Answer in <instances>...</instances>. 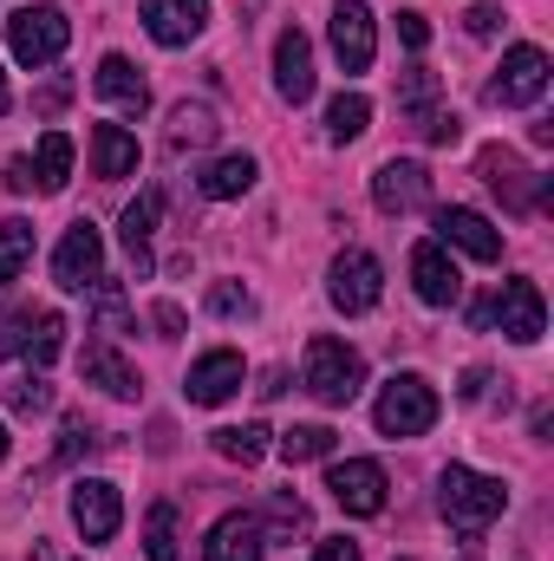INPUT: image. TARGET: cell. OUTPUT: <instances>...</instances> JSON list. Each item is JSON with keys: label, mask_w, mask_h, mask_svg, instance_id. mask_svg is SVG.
Wrapping results in <instances>:
<instances>
[{"label": "cell", "mask_w": 554, "mask_h": 561, "mask_svg": "<svg viewBox=\"0 0 554 561\" xmlns=\"http://www.w3.org/2000/svg\"><path fill=\"white\" fill-rule=\"evenodd\" d=\"M399 39H405L412 53H424V46H430V20H424V13H399Z\"/></svg>", "instance_id": "39"}, {"label": "cell", "mask_w": 554, "mask_h": 561, "mask_svg": "<svg viewBox=\"0 0 554 561\" xmlns=\"http://www.w3.org/2000/svg\"><path fill=\"white\" fill-rule=\"evenodd\" d=\"M372 203L385 209V216H412L430 203V170L412 163V157H392V163H379V176H372Z\"/></svg>", "instance_id": "11"}, {"label": "cell", "mask_w": 554, "mask_h": 561, "mask_svg": "<svg viewBox=\"0 0 554 561\" xmlns=\"http://www.w3.org/2000/svg\"><path fill=\"white\" fill-rule=\"evenodd\" d=\"M85 294H92V313H99V327H105V333H138V320H131V300L118 294V280L99 275Z\"/></svg>", "instance_id": "28"}, {"label": "cell", "mask_w": 554, "mask_h": 561, "mask_svg": "<svg viewBox=\"0 0 554 561\" xmlns=\"http://www.w3.org/2000/svg\"><path fill=\"white\" fill-rule=\"evenodd\" d=\"M399 112L412 118L417 131L437 118V72H424V66H412L405 79H399Z\"/></svg>", "instance_id": "26"}, {"label": "cell", "mask_w": 554, "mask_h": 561, "mask_svg": "<svg viewBox=\"0 0 554 561\" xmlns=\"http://www.w3.org/2000/svg\"><path fill=\"white\" fill-rule=\"evenodd\" d=\"M333 431L326 424H293V431H280V457L287 463H313V457H333Z\"/></svg>", "instance_id": "29"}, {"label": "cell", "mask_w": 554, "mask_h": 561, "mask_svg": "<svg viewBox=\"0 0 554 561\" xmlns=\"http://www.w3.org/2000/svg\"><path fill=\"white\" fill-rule=\"evenodd\" d=\"M143 556L176 561V510H170V503H157V510L143 516Z\"/></svg>", "instance_id": "31"}, {"label": "cell", "mask_w": 554, "mask_h": 561, "mask_svg": "<svg viewBox=\"0 0 554 561\" xmlns=\"http://www.w3.org/2000/svg\"><path fill=\"white\" fill-rule=\"evenodd\" d=\"M262 549H268V529H262V516H249V510H229V516L209 529L203 561H262Z\"/></svg>", "instance_id": "17"}, {"label": "cell", "mask_w": 554, "mask_h": 561, "mask_svg": "<svg viewBox=\"0 0 554 561\" xmlns=\"http://www.w3.org/2000/svg\"><path fill=\"white\" fill-rule=\"evenodd\" d=\"M437 386L424 379V373H399V379H385V392H379V405H372V419L385 437H424L430 424H437Z\"/></svg>", "instance_id": "3"}, {"label": "cell", "mask_w": 554, "mask_h": 561, "mask_svg": "<svg viewBox=\"0 0 554 561\" xmlns=\"http://www.w3.org/2000/svg\"><path fill=\"white\" fill-rule=\"evenodd\" d=\"M437 510H443V523H450L463 542H483L489 523L509 510V490H503V477H476L470 463H450V470L437 477Z\"/></svg>", "instance_id": "1"}, {"label": "cell", "mask_w": 554, "mask_h": 561, "mask_svg": "<svg viewBox=\"0 0 554 561\" xmlns=\"http://www.w3.org/2000/svg\"><path fill=\"white\" fill-rule=\"evenodd\" d=\"M0 457H7V424H0Z\"/></svg>", "instance_id": "47"}, {"label": "cell", "mask_w": 554, "mask_h": 561, "mask_svg": "<svg viewBox=\"0 0 554 561\" xmlns=\"http://www.w3.org/2000/svg\"><path fill=\"white\" fill-rule=\"evenodd\" d=\"M99 275H105V236H99L92 222H72L66 242L53 249V280H59L66 294H85Z\"/></svg>", "instance_id": "8"}, {"label": "cell", "mask_w": 554, "mask_h": 561, "mask_svg": "<svg viewBox=\"0 0 554 561\" xmlns=\"http://www.w3.org/2000/svg\"><path fill=\"white\" fill-rule=\"evenodd\" d=\"M326 294H333L339 313H372L379 294H385V268H379L366 249H346V255H333V268H326Z\"/></svg>", "instance_id": "5"}, {"label": "cell", "mask_w": 554, "mask_h": 561, "mask_svg": "<svg viewBox=\"0 0 554 561\" xmlns=\"http://www.w3.org/2000/svg\"><path fill=\"white\" fill-rule=\"evenodd\" d=\"M313 561H359V542H346V536H326V542L313 549Z\"/></svg>", "instance_id": "41"}, {"label": "cell", "mask_w": 554, "mask_h": 561, "mask_svg": "<svg viewBox=\"0 0 554 561\" xmlns=\"http://www.w3.org/2000/svg\"><path fill=\"white\" fill-rule=\"evenodd\" d=\"M7 190H33V163H26V157L7 163Z\"/></svg>", "instance_id": "43"}, {"label": "cell", "mask_w": 554, "mask_h": 561, "mask_svg": "<svg viewBox=\"0 0 554 561\" xmlns=\"http://www.w3.org/2000/svg\"><path fill=\"white\" fill-rule=\"evenodd\" d=\"M92 170L112 183V176H131L138 170V138L125 131V125H99L92 131Z\"/></svg>", "instance_id": "22"}, {"label": "cell", "mask_w": 554, "mask_h": 561, "mask_svg": "<svg viewBox=\"0 0 554 561\" xmlns=\"http://www.w3.org/2000/svg\"><path fill=\"white\" fill-rule=\"evenodd\" d=\"M143 26L157 46H189L209 26V0H143Z\"/></svg>", "instance_id": "18"}, {"label": "cell", "mask_w": 554, "mask_h": 561, "mask_svg": "<svg viewBox=\"0 0 554 561\" xmlns=\"http://www.w3.org/2000/svg\"><path fill=\"white\" fill-rule=\"evenodd\" d=\"M66 176H72V138H66V131H46V138H39V157H33V190L59 196Z\"/></svg>", "instance_id": "24"}, {"label": "cell", "mask_w": 554, "mask_h": 561, "mask_svg": "<svg viewBox=\"0 0 554 561\" xmlns=\"http://www.w3.org/2000/svg\"><path fill=\"white\" fill-rule=\"evenodd\" d=\"M483 386H489V373H483V366H470V373H463V386H457V392H463V399H483Z\"/></svg>", "instance_id": "45"}, {"label": "cell", "mask_w": 554, "mask_h": 561, "mask_svg": "<svg viewBox=\"0 0 554 561\" xmlns=\"http://www.w3.org/2000/svg\"><path fill=\"white\" fill-rule=\"evenodd\" d=\"M366 125H372V99H366V92H339V99L326 105V138L333 144L366 138Z\"/></svg>", "instance_id": "25"}, {"label": "cell", "mask_w": 554, "mask_h": 561, "mask_svg": "<svg viewBox=\"0 0 554 561\" xmlns=\"http://www.w3.org/2000/svg\"><path fill=\"white\" fill-rule=\"evenodd\" d=\"M92 444H99V431H92V424H85V419H72V424H66V444H59V457L72 463V457H85Z\"/></svg>", "instance_id": "38"}, {"label": "cell", "mask_w": 554, "mask_h": 561, "mask_svg": "<svg viewBox=\"0 0 554 561\" xmlns=\"http://www.w3.org/2000/svg\"><path fill=\"white\" fill-rule=\"evenodd\" d=\"M66 39H72V20H66L59 7H20V13L7 20V53H13L20 66H53V59L66 53Z\"/></svg>", "instance_id": "4"}, {"label": "cell", "mask_w": 554, "mask_h": 561, "mask_svg": "<svg viewBox=\"0 0 554 561\" xmlns=\"http://www.w3.org/2000/svg\"><path fill=\"white\" fill-rule=\"evenodd\" d=\"M496 13H503L496 0H476V7H470V33H476V39H489V33H496Z\"/></svg>", "instance_id": "40"}, {"label": "cell", "mask_w": 554, "mask_h": 561, "mask_svg": "<svg viewBox=\"0 0 554 561\" xmlns=\"http://www.w3.org/2000/svg\"><path fill=\"white\" fill-rule=\"evenodd\" d=\"M216 138V112L209 105H176L170 112V144L183 150V144H209Z\"/></svg>", "instance_id": "32"}, {"label": "cell", "mask_w": 554, "mask_h": 561, "mask_svg": "<svg viewBox=\"0 0 554 561\" xmlns=\"http://www.w3.org/2000/svg\"><path fill=\"white\" fill-rule=\"evenodd\" d=\"M72 523H79V536H85V542H112V536H118V523H125L118 490H112L105 477H85V483L72 490Z\"/></svg>", "instance_id": "14"}, {"label": "cell", "mask_w": 554, "mask_h": 561, "mask_svg": "<svg viewBox=\"0 0 554 561\" xmlns=\"http://www.w3.org/2000/svg\"><path fill=\"white\" fill-rule=\"evenodd\" d=\"M412 287L424 307H457L463 300V275H457V262L437 242H417L412 249Z\"/></svg>", "instance_id": "15"}, {"label": "cell", "mask_w": 554, "mask_h": 561, "mask_svg": "<svg viewBox=\"0 0 554 561\" xmlns=\"http://www.w3.org/2000/svg\"><path fill=\"white\" fill-rule=\"evenodd\" d=\"M549 92V53L542 46H509L503 72L489 79V105H535Z\"/></svg>", "instance_id": "7"}, {"label": "cell", "mask_w": 554, "mask_h": 561, "mask_svg": "<svg viewBox=\"0 0 554 561\" xmlns=\"http://www.w3.org/2000/svg\"><path fill=\"white\" fill-rule=\"evenodd\" d=\"M157 209H163V196L157 190H143L138 203L125 209V222H118V236H125V255H131V268L150 275V236H157Z\"/></svg>", "instance_id": "21"}, {"label": "cell", "mask_w": 554, "mask_h": 561, "mask_svg": "<svg viewBox=\"0 0 554 561\" xmlns=\"http://www.w3.org/2000/svg\"><path fill=\"white\" fill-rule=\"evenodd\" d=\"M209 313H255V300H249V287L216 280V287H209Z\"/></svg>", "instance_id": "37"}, {"label": "cell", "mask_w": 554, "mask_h": 561, "mask_svg": "<svg viewBox=\"0 0 554 561\" xmlns=\"http://www.w3.org/2000/svg\"><path fill=\"white\" fill-rule=\"evenodd\" d=\"M255 157H216L209 170H203V196L209 203H235V196H249L255 190Z\"/></svg>", "instance_id": "23"}, {"label": "cell", "mask_w": 554, "mask_h": 561, "mask_svg": "<svg viewBox=\"0 0 554 561\" xmlns=\"http://www.w3.org/2000/svg\"><path fill=\"white\" fill-rule=\"evenodd\" d=\"M7 105H13V92H7V72H0V112H7Z\"/></svg>", "instance_id": "46"}, {"label": "cell", "mask_w": 554, "mask_h": 561, "mask_svg": "<svg viewBox=\"0 0 554 561\" xmlns=\"http://www.w3.org/2000/svg\"><path fill=\"white\" fill-rule=\"evenodd\" d=\"M7 405H13L20 419H39V412H53V386H46V379H20V386L7 392Z\"/></svg>", "instance_id": "36"}, {"label": "cell", "mask_w": 554, "mask_h": 561, "mask_svg": "<svg viewBox=\"0 0 554 561\" xmlns=\"http://www.w3.org/2000/svg\"><path fill=\"white\" fill-rule=\"evenodd\" d=\"M79 366H85V386H99V392H112V399H138V366H131L112 340H92Z\"/></svg>", "instance_id": "20"}, {"label": "cell", "mask_w": 554, "mask_h": 561, "mask_svg": "<svg viewBox=\"0 0 554 561\" xmlns=\"http://www.w3.org/2000/svg\"><path fill=\"white\" fill-rule=\"evenodd\" d=\"M326 490H333V503H339L346 516H379V510H385V470H379L372 457L333 463V470H326Z\"/></svg>", "instance_id": "9"}, {"label": "cell", "mask_w": 554, "mask_h": 561, "mask_svg": "<svg viewBox=\"0 0 554 561\" xmlns=\"http://www.w3.org/2000/svg\"><path fill=\"white\" fill-rule=\"evenodd\" d=\"M150 320H157V333H163V340H176V333H183V307H170V300H157V313H150Z\"/></svg>", "instance_id": "42"}, {"label": "cell", "mask_w": 554, "mask_h": 561, "mask_svg": "<svg viewBox=\"0 0 554 561\" xmlns=\"http://www.w3.org/2000/svg\"><path fill=\"white\" fill-rule=\"evenodd\" d=\"M92 85H99V99H112V105H118V112H131V118L150 112V85H143V72L125 59V53H105V59H99V72H92Z\"/></svg>", "instance_id": "19"}, {"label": "cell", "mask_w": 554, "mask_h": 561, "mask_svg": "<svg viewBox=\"0 0 554 561\" xmlns=\"http://www.w3.org/2000/svg\"><path fill=\"white\" fill-rule=\"evenodd\" d=\"M216 450L249 470V463L268 457V424H222V431H216Z\"/></svg>", "instance_id": "27"}, {"label": "cell", "mask_w": 554, "mask_h": 561, "mask_svg": "<svg viewBox=\"0 0 554 561\" xmlns=\"http://www.w3.org/2000/svg\"><path fill=\"white\" fill-rule=\"evenodd\" d=\"M242 379H249V366H242V353H229V346H216V353H203L196 366H189V405H229L235 392H242Z\"/></svg>", "instance_id": "12"}, {"label": "cell", "mask_w": 554, "mask_h": 561, "mask_svg": "<svg viewBox=\"0 0 554 561\" xmlns=\"http://www.w3.org/2000/svg\"><path fill=\"white\" fill-rule=\"evenodd\" d=\"M275 92L287 105H307L313 99V39L300 26H287L275 39Z\"/></svg>", "instance_id": "16"}, {"label": "cell", "mask_w": 554, "mask_h": 561, "mask_svg": "<svg viewBox=\"0 0 554 561\" xmlns=\"http://www.w3.org/2000/svg\"><path fill=\"white\" fill-rule=\"evenodd\" d=\"M26 262H33V222L13 216V222H0V287L20 275Z\"/></svg>", "instance_id": "30"}, {"label": "cell", "mask_w": 554, "mask_h": 561, "mask_svg": "<svg viewBox=\"0 0 554 561\" xmlns=\"http://www.w3.org/2000/svg\"><path fill=\"white\" fill-rule=\"evenodd\" d=\"M33 307H0V359H13V353H26V333H33Z\"/></svg>", "instance_id": "35"}, {"label": "cell", "mask_w": 554, "mask_h": 561, "mask_svg": "<svg viewBox=\"0 0 554 561\" xmlns=\"http://www.w3.org/2000/svg\"><path fill=\"white\" fill-rule=\"evenodd\" d=\"M437 249H463L470 262H503V229L476 209H437Z\"/></svg>", "instance_id": "10"}, {"label": "cell", "mask_w": 554, "mask_h": 561, "mask_svg": "<svg viewBox=\"0 0 554 561\" xmlns=\"http://www.w3.org/2000/svg\"><path fill=\"white\" fill-rule=\"evenodd\" d=\"M372 53H379L372 7H366V0H339V7H333V59H339L346 72H366Z\"/></svg>", "instance_id": "13"}, {"label": "cell", "mask_w": 554, "mask_h": 561, "mask_svg": "<svg viewBox=\"0 0 554 561\" xmlns=\"http://www.w3.org/2000/svg\"><path fill=\"white\" fill-rule=\"evenodd\" d=\"M300 379H307V392H313L320 405H333V412H339V405H353V399H359V386H366V359H359L346 340L313 333V340H307V373H300Z\"/></svg>", "instance_id": "2"}, {"label": "cell", "mask_w": 554, "mask_h": 561, "mask_svg": "<svg viewBox=\"0 0 554 561\" xmlns=\"http://www.w3.org/2000/svg\"><path fill=\"white\" fill-rule=\"evenodd\" d=\"M59 346H66V320H59V313H39V320H33V333H26L33 366H53V359H59Z\"/></svg>", "instance_id": "34"}, {"label": "cell", "mask_w": 554, "mask_h": 561, "mask_svg": "<svg viewBox=\"0 0 554 561\" xmlns=\"http://www.w3.org/2000/svg\"><path fill=\"white\" fill-rule=\"evenodd\" d=\"M66 92H72V85H66V79H53V85L39 92V112H59V105H66Z\"/></svg>", "instance_id": "44"}, {"label": "cell", "mask_w": 554, "mask_h": 561, "mask_svg": "<svg viewBox=\"0 0 554 561\" xmlns=\"http://www.w3.org/2000/svg\"><path fill=\"white\" fill-rule=\"evenodd\" d=\"M489 320H496L516 346H535V340L549 333V300H542L535 280H503V294L489 300Z\"/></svg>", "instance_id": "6"}, {"label": "cell", "mask_w": 554, "mask_h": 561, "mask_svg": "<svg viewBox=\"0 0 554 561\" xmlns=\"http://www.w3.org/2000/svg\"><path fill=\"white\" fill-rule=\"evenodd\" d=\"M268 523H275V536H280V542L307 536V503H300L293 490H275V496H268ZM275 536H268V542H275Z\"/></svg>", "instance_id": "33"}]
</instances>
